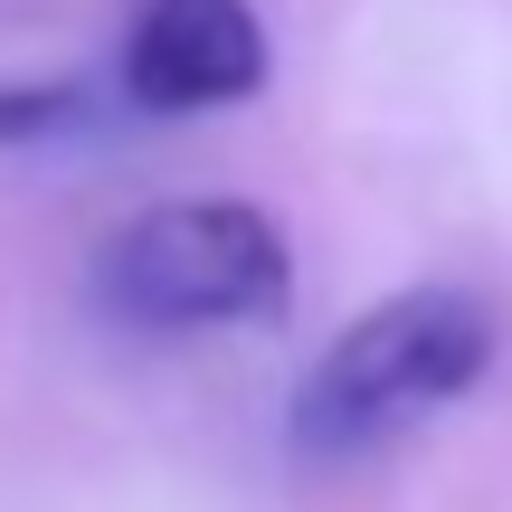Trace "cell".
Segmentation results:
<instances>
[{"mask_svg":"<svg viewBox=\"0 0 512 512\" xmlns=\"http://www.w3.org/2000/svg\"><path fill=\"white\" fill-rule=\"evenodd\" d=\"M494 304L475 285H408L389 304H370L351 332H332L323 361L294 380L285 437L294 456L342 465V456H380L408 427H427L437 408H456L465 389L494 370Z\"/></svg>","mask_w":512,"mask_h":512,"instance_id":"1","label":"cell"},{"mask_svg":"<svg viewBox=\"0 0 512 512\" xmlns=\"http://www.w3.org/2000/svg\"><path fill=\"white\" fill-rule=\"evenodd\" d=\"M95 304L133 332H228L294 304V247L238 190L152 200L95 247Z\"/></svg>","mask_w":512,"mask_h":512,"instance_id":"2","label":"cell"},{"mask_svg":"<svg viewBox=\"0 0 512 512\" xmlns=\"http://www.w3.org/2000/svg\"><path fill=\"white\" fill-rule=\"evenodd\" d=\"M114 76H124L133 114L247 105L266 86V19H256V0H143Z\"/></svg>","mask_w":512,"mask_h":512,"instance_id":"3","label":"cell"},{"mask_svg":"<svg viewBox=\"0 0 512 512\" xmlns=\"http://www.w3.org/2000/svg\"><path fill=\"white\" fill-rule=\"evenodd\" d=\"M86 124V95L76 86H48V76H0V143H57V133Z\"/></svg>","mask_w":512,"mask_h":512,"instance_id":"4","label":"cell"}]
</instances>
